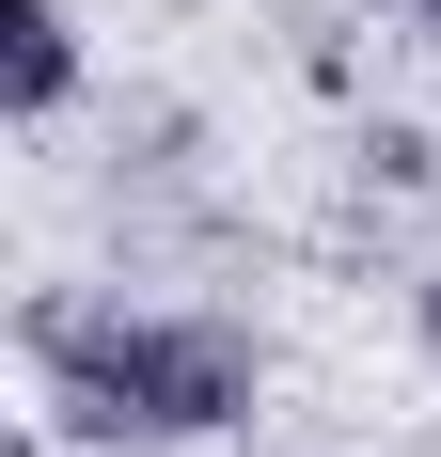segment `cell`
Masks as SVG:
<instances>
[{"mask_svg":"<svg viewBox=\"0 0 441 457\" xmlns=\"http://www.w3.org/2000/svg\"><path fill=\"white\" fill-rule=\"evenodd\" d=\"M63 95H79V16L63 0H0V111L63 127Z\"/></svg>","mask_w":441,"mask_h":457,"instance_id":"2","label":"cell"},{"mask_svg":"<svg viewBox=\"0 0 441 457\" xmlns=\"http://www.w3.org/2000/svg\"><path fill=\"white\" fill-rule=\"evenodd\" d=\"M379 16H395V32H426V47H441V0H379Z\"/></svg>","mask_w":441,"mask_h":457,"instance_id":"4","label":"cell"},{"mask_svg":"<svg viewBox=\"0 0 441 457\" xmlns=\"http://www.w3.org/2000/svg\"><path fill=\"white\" fill-rule=\"evenodd\" d=\"M16 347H32L47 378V426L63 442H237L268 395V347L237 316H127V300H63L47 284L32 316H16Z\"/></svg>","mask_w":441,"mask_h":457,"instance_id":"1","label":"cell"},{"mask_svg":"<svg viewBox=\"0 0 441 457\" xmlns=\"http://www.w3.org/2000/svg\"><path fill=\"white\" fill-rule=\"evenodd\" d=\"M410 331H426V363H441V284H426V300H410Z\"/></svg>","mask_w":441,"mask_h":457,"instance_id":"5","label":"cell"},{"mask_svg":"<svg viewBox=\"0 0 441 457\" xmlns=\"http://www.w3.org/2000/svg\"><path fill=\"white\" fill-rule=\"evenodd\" d=\"M362 174H379V189H426V174H441V142L410 127V111H379V127H362Z\"/></svg>","mask_w":441,"mask_h":457,"instance_id":"3","label":"cell"}]
</instances>
